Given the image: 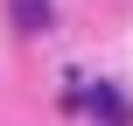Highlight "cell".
Instances as JSON below:
<instances>
[{
  "label": "cell",
  "mask_w": 133,
  "mask_h": 126,
  "mask_svg": "<svg viewBox=\"0 0 133 126\" xmlns=\"http://www.w3.org/2000/svg\"><path fill=\"white\" fill-rule=\"evenodd\" d=\"M7 21H14L21 35H42V28L56 21V7H49V0H7Z\"/></svg>",
  "instance_id": "2"
},
{
  "label": "cell",
  "mask_w": 133,
  "mask_h": 126,
  "mask_svg": "<svg viewBox=\"0 0 133 126\" xmlns=\"http://www.w3.org/2000/svg\"><path fill=\"white\" fill-rule=\"evenodd\" d=\"M77 105H84L98 126H126V119H133V105H126V91H119V84H84V91H77Z\"/></svg>",
  "instance_id": "1"
}]
</instances>
